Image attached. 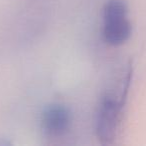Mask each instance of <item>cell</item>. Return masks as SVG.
I'll list each match as a JSON object with an SVG mask.
<instances>
[{"instance_id": "obj_1", "label": "cell", "mask_w": 146, "mask_h": 146, "mask_svg": "<svg viewBox=\"0 0 146 146\" xmlns=\"http://www.w3.org/2000/svg\"><path fill=\"white\" fill-rule=\"evenodd\" d=\"M132 75V63H122L113 71L101 94L95 113L94 130L98 141L103 145L114 143L118 136Z\"/></svg>"}, {"instance_id": "obj_3", "label": "cell", "mask_w": 146, "mask_h": 146, "mask_svg": "<svg viewBox=\"0 0 146 146\" xmlns=\"http://www.w3.org/2000/svg\"><path fill=\"white\" fill-rule=\"evenodd\" d=\"M72 113L66 105L51 103L43 109L40 117V127L45 136L60 138L65 136L71 129Z\"/></svg>"}, {"instance_id": "obj_2", "label": "cell", "mask_w": 146, "mask_h": 146, "mask_svg": "<svg viewBox=\"0 0 146 146\" xmlns=\"http://www.w3.org/2000/svg\"><path fill=\"white\" fill-rule=\"evenodd\" d=\"M102 37L106 44L120 46L129 40L132 24L126 0H108L102 12Z\"/></svg>"}]
</instances>
